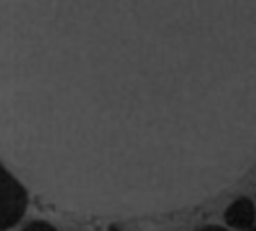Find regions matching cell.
I'll list each match as a JSON object with an SVG mask.
<instances>
[{
    "instance_id": "cell-2",
    "label": "cell",
    "mask_w": 256,
    "mask_h": 231,
    "mask_svg": "<svg viewBox=\"0 0 256 231\" xmlns=\"http://www.w3.org/2000/svg\"><path fill=\"white\" fill-rule=\"evenodd\" d=\"M224 220L229 228L252 230L256 224V208L252 200L247 197H240L233 204H229L224 213Z\"/></svg>"
},
{
    "instance_id": "cell-1",
    "label": "cell",
    "mask_w": 256,
    "mask_h": 231,
    "mask_svg": "<svg viewBox=\"0 0 256 231\" xmlns=\"http://www.w3.org/2000/svg\"><path fill=\"white\" fill-rule=\"evenodd\" d=\"M0 230L6 231L16 226L28 210V192L6 168L0 170Z\"/></svg>"
},
{
    "instance_id": "cell-3",
    "label": "cell",
    "mask_w": 256,
    "mask_h": 231,
    "mask_svg": "<svg viewBox=\"0 0 256 231\" xmlns=\"http://www.w3.org/2000/svg\"><path fill=\"white\" fill-rule=\"evenodd\" d=\"M24 230L26 231H34V230H54V226H50L49 222H44V220H32L29 222V224H26L24 226Z\"/></svg>"
}]
</instances>
